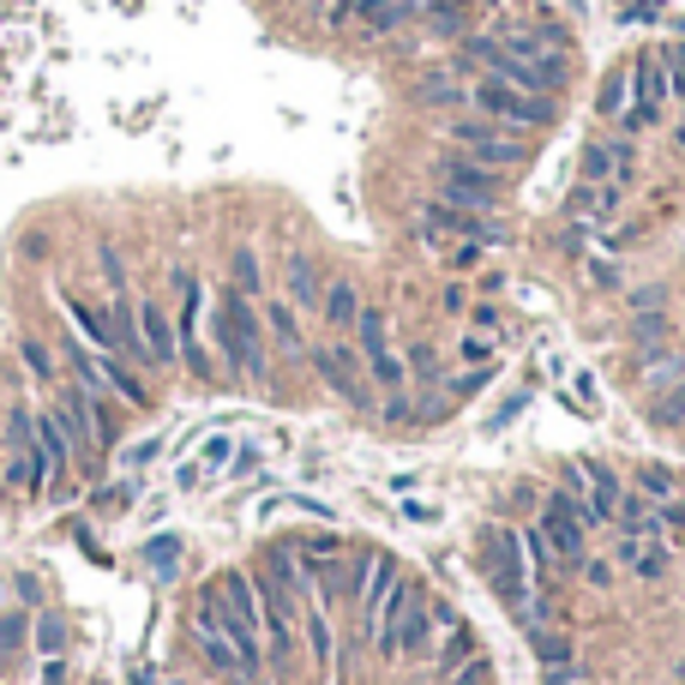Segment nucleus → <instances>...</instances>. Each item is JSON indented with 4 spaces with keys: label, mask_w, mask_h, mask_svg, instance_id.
Masks as SVG:
<instances>
[{
    "label": "nucleus",
    "mask_w": 685,
    "mask_h": 685,
    "mask_svg": "<svg viewBox=\"0 0 685 685\" xmlns=\"http://www.w3.org/2000/svg\"><path fill=\"white\" fill-rule=\"evenodd\" d=\"M211 331H217V350L229 361V373L265 379V331H259V313H253V301L241 289H223V307L211 319Z\"/></svg>",
    "instance_id": "obj_1"
},
{
    "label": "nucleus",
    "mask_w": 685,
    "mask_h": 685,
    "mask_svg": "<svg viewBox=\"0 0 685 685\" xmlns=\"http://www.w3.org/2000/svg\"><path fill=\"white\" fill-rule=\"evenodd\" d=\"M469 103L481 109L487 120H499V127L511 132H535V127H554V97L542 91H518V85H505V78H481L475 91H469Z\"/></svg>",
    "instance_id": "obj_2"
},
{
    "label": "nucleus",
    "mask_w": 685,
    "mask_h": 685,
    "mask_svg": "<svg viewBox=\"0 0 685 685\" xmlns=\"http://www.w3.org/2000/svg\"><path fill=\"white\" fill-rule=\"evenodd\" d=\"M589 523H601L589 505H578L571 493H547L542 535H547V547H554L559 566H583V559H589Z\"/></svg>",
    "instance_id": "obj_3"
},
{
    "label": "nucleus",
    "mask_w": 685,
    "mask_h": 685,
    "mask_svg": "<svg viewBox=\"0 0 685 685\" xmlns=\"http://www.w3.org/2000/svg\"><path fill=\"white\" fill-rule=\"evenodd\" d=\"M433 181H440V193L464 211H493V199H499V168L475 163V156H440V163H433Z\"/></svg>",
    "instance_id": "obj_4"
},
{
    "label": "nucleus",
    "mask_w": 685,
    "mask_h": 685,
    "mask_svg": "<svg viewBox=\"0 0 685 685\" xmlns=\"http://www.w3.org/2000/svg\"><path fill=\"white\" fill-rule=\"evenodd\" d=\"M452 144L464 156H475V163H487V168H511V163L530 156L523 132L499 127V120H452Z\"/></svg>",
    "instance_id": "obj_5"
},
{
    "label": "nucleus",
    "mask_w": 685,
    "mask_h": 685,
    "mask_svg": "<svg viewBox=\"0 0 685 685\" xmlns=\"http://www.w3.org/2000/svg\"><path fill=\"white\" fill-rule=\"evenodd\" d=\"M668 115V73H661L656 54H637L632 61V109L620 115V132H649Z\"/></svg>",
    "instance_id": "obj_6"
},
{
    "label": "nucleus",
    "mask_w": 685,
    "mask_h": 685,
    "mask_svg": "<svg viewBox=\"0 0 685 685\" xmlns=\"http://www.w3.org/2000/svg\"><path fill=\"white\" fill-rule=\"evenodd\" d=\"M487 566H493V583L511 608H530V547H523L518 530H493L487 535Z\"/></svg>",
    "instance_id": "obj_7"
},
{
    "label": "nucleus",
    "mask_w": 685,
    "mask_h": 685,
    "mask_svg": "<svg viewBox=\"0 0 685 685\" xmlns=\"http://www.w3.org/2000/svg\"><path fill=\"white\" fill-rule=\"evenodd\" d=\"M307 361L319 367V379L343 403H355V409H373V391H367V373H361V350H350V343H319V350H307Z\"/></svg>",
    "instance_id": "obj_8"
},
{
    "label": "nucleus",
    "mask_w": 685,
    "mask_h": 685,
    "mask_svg": "<svg viewBox=\"0 0 685 685\" xmlns=\"http://www.w3.org/2000/svg\"><path fill=\"white\" fill-rule=\"evenodd\" d=\"M355 343H361L367 379L385 385V391H403V361H397V350L385 343V313L379 307H361V319H355Z\"/></svg>",
    "instance_id": "obj_9"
},
{
    "label": "nucleus",
    "mask_w": 685,
    "mask_h": 685,
    "mask_svg": "<svg viewBox=\"0 0 685 685\" xmlns=\"http://www.w3.org/2000/svg\"><path fill=\"white\" fill-rule=\"evenodd\" d=\"M139 350H144V367H156V373H168V367L181 361V337H175V319H168L156 301H139Z\"/></svg>",
    "instance_id": "obj_10"
},
{
    "label": "nucleus",
    "mask_w": 685,
    "mask_h": 685,
    "mask_svg": "<svg viewBox=\"0 0 685 685\" xmlns=\"http://www.w3.org/2000/svg\"><path fill=\"white\" fill-rule=\"evenodd\" d=\"M421 223H427L433 234H464V241H475V246L505 241V229H499V223H487L481 211L452 205V199H433V205H421Z\"/></svg>",
    "instance_id": "obj_11"
},
{
    "label": "nucleus",
    "mask_w": 685,
    "mask_h": 685,
    "mask_svg": "<svg viewBox=\"0 0 685 685\" xmlns=\"http://www.w3.org/2000/svg\"><path fill=\"white\" fill-rule=\"evenodd\" d=\"M30 457L42 464L49 487H54V481H66V464H73V445H66V433H61V421H54V409H42V415H37V427H30Z\"/></svg>",
    "instance_id": "obj_12"
},
{
    "label": "nucleus",
    "mask_w": 685,
    "mask_h": 685,
    "mask_svg": "<svg viewBox=\"0 0 685 685\" xmlns=\"http://www.w3.org/2000/svg\"><path fill=\"white\" fill-rule=\"evenodd\" d=\"M583 181H632V144L625 139H595L583 151Z\"/></svg>",
    "instance_id": "obj_13"
},
{
    "label": "nucleus",
    "mask_w": 685,
    "mask_h": 685,
    "mask_svg": "<svg viewBox=\"0 0 685 685\" xmlns=\"http://www.w3.org/2000/svg\"><path fill=\"white\" fill-rule=\"evenodd\" d=\"M343 13L361 18V30H373V37H385V30H403L415 13H421V0H350ZM337 13V18H343Z\"/></svg>",
    "instance_id": "obj_14"
},
{
    "label": "nucleus",
    "mask_w": 685,
    "mask_h": 685,
    "mask_svg": "<svg viewBox=\"0 0 685 685\" xmlns=\"http://www.w3.org/2000/svg\"><path fill=\"white\" fill-rule=\"evenodd\" d=\"M66 313H73L78 337H85L97 355H115V319H109V301H66Z\"/></svg>",
    "instance_id": "obj_15"
},
{
    "label": "nucleus",
    "mask_w": 685,
    "mask_h": 685,
    "mask_svg": "<svg viewBox=\"0 0 685 685\" xmlns=\"http://www.w3.org/2000/svg\"><path fill=\"white\" fill-rule=\"evenodd\" d=\"M403 571H397V559H385V554H367V571H361V613H367V625L379 620V608H385V595H391V583H397Z\"/></svg>",
    "instance_id": "obj_16"
},
{
    "label": "nucleus",
    "mask_w": 685,
    "mask_h": 685,
    "mask_svg": "<svg viewBox=\"0 0 685 685\" xmlns=\"http://www.w3.org/2000/svg\"><path fill=\"white\" fill-rule=\"evenodd\" d=\"M283 289H289V307H307V313H319V295H325V283H319V271H313V259L307 253H289V265H283Z\"/></svg>",
    "instance_id": "obj_17"
},
{
    "label": "nucleus",
    "mask_w": 685,
    "mask_h": 685,
    "mask_svg": "<svg viewBox=\"0 0 685 685\" xmlns=\"http://www.w3.org/2000/svg\"><path fill=\"white\" fill-rule=\"evenodd\" d=\"M613 205H620V193H613L608 181H583L578 193L566 199V211H571L578 223H608V217H613Z\"/></svg>",
    "instance_id": "obj_18"
},
{
    "label": "nucleus",
    "mask_w": 685,
    "mask_h": 685,
    "mask_svg": "<svg viewBox=\"0 0 685 685\" xmlns=\"http://www.w3.org/2000/svg\"><path fill=\"white\" fill-rule=\"evenodd\" d=\"M427 632H433V608H427V595L415 589L409 608H403V625H397V656H415V649H427Z\"/></svg>",
    "instance_id": "obj_19"
},
{
    "label": "nucleus",
    "mask_w": 685,
    "mask_h": 685,
    "mask_svg": "<svg viewBox=\"0 0 685 685\" xmlns=\"http://www.w3.org/2000/svg\"><path fill=\"white\" fill-rule=\"evenodd\" d=\"M193 644H199V656H205V661H211V668H217V673H241V680H246L241 656H234V644H229V637L217 632V625H199V620H193Z\"/></svg>",
    "instance_id": "obj_20"
},
{
    "label": "nucleus",
    "mask_w": 685,
    "mask_h": 685,
    "mask_svg": "<svg viewBox=\"0 0 685 685\" xmlns=\"http://www.w3.org/2000/svg\"><path fill=\"white\" fill-rule=\"evenodd\" d=\"M583 475H589V511H595V518H601V523H608V518H620V499H625V493H620V481H613V469L608 464H583Z\"/></svg>",
    "instance_id": "obj_21"
},
{
    "label": "nucleus",
    "mask_w": 685,
    "mask_h": 685,
    "mask_svg": "<svg viewBox=\"0 0 685 685\" xmlns=\"http://www.w3.org/2000/svg\"><path fill=\"white\" fill-rule=\"evenodd\" d=\"M265 325H271V337H277L283 355H307V337H301V319H295L289 301H265Z\"/></svg>",
    "instance_id": "obj_22"
},
{
    "label": "nucleus",
    "mask_w": 685,
    "mask_h": 685,
    "mask_svg": "<svg viewBox=\"0 0 685 685\" xmlns=\"http://www.w3.org/2000/svg\"><path fill=\"white\" fill-rule=\"evenodd\" d=\"M637 379H644V391L656 397V391H668V385H680L685 379V355L680 350H656L644 367H637Z\"/></svg>",
    "instance_id": "obj_23"
},
{
    "label": "nucleus",
    "mask_w": 685,
    "mask_h": 685,
    "mask_svg": "<svg viewBox=\"0 0 685 685\" xmlns=\"http://www.w3.org/2000/svg\"><path fill=\"white\" fill-rule=\"evenodd\" d=\"M319 313L337 325V331H350V325L361 319V295H355V283H331V289L319 295Z\"/></svg>",
    "instance_id": "obj_24"
},
{
    "label": "nucleus",
    "mask_w": 685,
    "mask_h": 685,
    "mask_svg": "<svg viewBox=\"0 0 685 685\" xmlns=\"http://www.w3.org/2000/svg\"><path fill=\"white\" fill-rule=\"evenodd\" d=\"M595 109L608 120H620L625 109H632V66H620V73H608V85H601V97H595Z\"/></svg>",
    "instance_id": "obj_25"
},
{
    "label": "nucleus",
    "mask_w": 685,
    "mask_h": 685,
    "mask_svg": "<svg viewBox=\"0 0 685 685\" xmlns=\"http://www.w3.org/2000/svg\"><path fill=\"white\" fill-rule=\"evenodd\" d=\"M7 487L13 493H42L49 487V475H42V464L30 452H13V464H7Z\"/></svg>",
    "instance_id": "obj_26"
},
{
    "label": "nucleus",
    "mask_w": 685,
    "mask_h": 685,
    "mask_svg": "<svg viewBox=\"0 0 685 685\" xmlns=\"http://www.w3.org/2000/svg\"><path fill=\"white\" fill-rule=\"evenodd\" d=\"M415 97H421V103L427 109H457V103H464V85H457V78L452 73H433V78H427V85H421V91H415Z\"/></svg>",
    "instance_id": "obj_27"
},
{
    "label": "nucleus",
    "mask_w": 685,
    "mask_h": 685,
    "mask_svg": "<svg viewBox=\"0 0 685 685\" xmlns=\"http://www.w3.org/2000/svg\"><path fill=\"white\" fill-rule=\"evenodd\" d=\"M649 421H656V427H685V379H680V385H668V391H656Z\"/></svg>",
    "instance_id": "obj_28"
},
{
    "label": "nucleus",
    "mask_w": 685,
    "mask_h": 685,
    "mask_svg": "<svg viewBox=\"0 0 685 685\" xmlns=\"http://www.w3.org/2000/svg\"><path fill=\"white\" fill-rule=\"evenodd\" d=\"M457 361H464V367H493V355H499V343H493V337L487 331H469V337H457Z\"/></svg>",
    "instance_id": "obj_29"
},
{
    "label": "nucleus",
    "mask_w": 685,
    "mask_h": 685,
    "mask_svg": "<svg viewBox=\"0 0 685 685\" xmlns=\"http://www.w3.org/2000/svg\"><path fill=\"white\" fill-rule=\"evenodd\" d=\"M30 644H37L42 656H61V649H66V620H61V613H42V620H30Z\"/></svg>",
    "instance_id": "obj_30"
},
{
    "label": "nucleus",
    "mask_w": 685,
    "mask_h": 685,
    "mask_svg": "<svg viewBox=\"0 0 685 685\" xmlns=\"http://www.w3.org/2000/svg\"><path fill=\"white\" fill-rule=\"evenodd\" d=\"M668 313H637V325H632V337L644 343V355H656V350H668Z\"/></svg>",
    "instance_id": "obj_31"
},
{
    "label": "nucleus",
    "mask_w": 685,
    "mask_h": 685,
    "mask_svg": "<svg viewBox=\"0 0 685 685\" xmlns=\"http://www.w3.org/2000/svg\"><path fill=\"white\" fill-rule=\"evenodd\" d=\"M530 649L542 668H559V661H571V637L566 632H530Z\"/></svg>",
    "instance_id": "obj_32"
},
{
    "label": "nucleus",
    "mask_w": 685,
    "mask_h": 685,
    "mask_svg": "<svg viewBox=\"0 0 685 685\" xmlns=\"http://www.w3.org/2000/svg\"><path fill=\"white\" fill-rule=\"evenodd\" d=\"M25 637H30V613L25 608H0V656H13Z\"/></svg>",
    "instance_id": "obj_33"
},
{
    "label": "nucleus",
    "mask_w": 685,
    "mask_h": 685,
    "mask_svg": "<svg viewBox=\"0 0 685 685\" xmlns=\"http://www.w3.org/2000/svg\"><path fill=\"white\" fill-rule=\"evenodd\" d=\"M656 61H661V73H668V97H680L685 103V42H668Z\"/></svg>",
    "instance_id": "obj_34"
},
{
    "label": "nucleus",
    "mask_w": 685,
    "mask_h": 685,
    "mask_svg": "<svg viewBox=\"0 0 685 685\" xmlns=\"http://www.w3.org/2000/svg\"><path fill=\"white\" fill-rule=\"evenodd\" d=\"M175 559H181V542H175V535H156V542H144V566H151V571L175 578Z\"/></svg>",
    "instance_id": "obj_35"
},
{
    "label": "nucleus",
    "mask_w": 685,
    "mask_h": 685,
    "mask_svg": "<svg viewBox=\"0 0 685 685\" xmlns=\"http://www.w3.org/2000/svg\"><path fill=\"white\" fill-rule=\"evenodd\" d=\"M469 656H475V637H469L464 625H457V632H452V644H445V656H440V673H445V680H452V673L464 668Z\"/></svg>",
    "instance_id": "obj_36"
},
{
    "label": "nucleus",
    "mask_w": 685,
    "mask_h": 685,
    "mask_svg": "<svg viewBox=\"0 0 685 685\" xmlns=\"http://www.w3.org/2000/svg\"><path fill=\"white\" fill-rule=\"evenodd\" d=\"M229 289H241L246 301L259 295V259H253L246 246H241V253H234V283H229Z\"/></svg>",
    "instance_id": "obj_37"
},
{
    "label": "nucleus",
    "mask_w": 685,
    "mask_h": 685,
    "mask_svg": "<svg viewBox=\"0 0 685 685\" xmlns=\"http://www.w3.org/2000/svg\"><path fill=\"white\" fill-rule=\"evenodd\" d=\"M307 637H313V656L331 661V620H325V608H307Z\"/></svg>",
    "instance_id": "obj_38"
},
{
    "label": "nucleus",
    "mask_w": 685,
    "mask_h": 685,
    "mask_svg": "<svg viewBox=\"0 0 685 685\" xmlns=\"http://www.w3.org/2000/svg\"><path fill=\"white\" fill-rule=\"evenodd\" d=\"M25 367H30V373H42L49 385H61V367H54L49 343H25Z\"/></svg>",
    "instance_id": "obj_39"
},
{
    "label": "nucleus",
    "mask_w": 685,
    "mask_h": 685,
    "mask_svg": "<svg viewBox=\"0 0 685 685\" xmlns=\"http://www.w3.org/2000/svg\"><path fill=\"white\" fill-rule=\"evenodd\" d=\"M30 427H37V415L13 409V421H7V452H30Z\"/></svg>",
    "instance_id": "obj_40"
},
{
    "label": "nucleus",
    "mask_w": 685,
    "mask_h": 685,
    "mask_svg": "<svg viewBox=\"0 0 685 685\" xmlns=\"http://www.w3.org/2000/svg\"><path fill=\"white\" fill-rule=\"evenodd\" d=\"M637 487H644L649 499H668V493H673V475L661 464H644V469H637Z\"/></svg>",
    "instance_id": "obj_41"
},
{
    "label": "nucleus",
    "mask_w": 685,
    "mask_h": 685,
    "mask_svg": "<svg viewBox=\"0 0 685 685\" xmlns=\"http://www.w3.org/2000/svg\"><path fill=\"white\" fill-rule=\"evenodd\" d=\"M656 518H661V530L673 535V547H685V499H661Z\"/></svg>",
    "instance_id": "obj_42"
},
{
    "label": "nucleus",
    "mask_w": 685,
    "mask_h": 685,
    "mask_svg": "<svg viewBox=\"0 0 685 685\" xmlns=\"http://www.w3.org/2000/svg\"><path fill=\"white\" fill-rule=\"evenodd\" d=\"M301 554H307V559H337V554H343V535H301Z\"/></svg>",
    "instance_id": "obj_43"
},
{
    "label": "nucleus",
    "mask_w": 685,
    "mask_h": 685,
    "mask_svg": "<svg viewBox=\"0 0 685 685\" xmlns=\"http://www.w3.org/2000/svg\"><path fill=\"white\" fill-rule=\"evenodd\" d=\"M409 373L415 379H433V373H440V350H433V343H415V350H409Z\"/></svg>",
    "instance_id": "obj_44"
},
{
    "label": "nucleus",
    "mask_w": 685,
    "mask_h": 685,
    "mask_svg": "<svg viewBox=\"0 0 685 685\" xmlns=\"http://www.w3.org/2000/svg\"><path fill=\"white\" fill-rule=\"evenodd\" d=\"M103 277H109V289H115V295H127V265H120L115 246H103Z\"/></svg>",
    "instance_id": "obj_45"
},
{
    "label": "nucleus",
    "mask_w": 685,
    "mask_h": 685,
    "mask_svg": "<svg viewBox=\"0 0 685 685\" xmlns=\"http://www.w3.org/2000/svg\"><path fill=\"white\" fill-rule=\"evenodd\" d=\"M661 301H668V289H661V283L632 289V313H661Z\"/></svg>",
    "instance_id": "obj_46"
},
{
    "label": "nucleus",
    "mask_w": 685,
    "mask_h": 685,
    "mask_svg": "<svg viewBox=\"0 0 685 685\" xmlns=\"http://www.w3.org/2000/svg\"><path fill=\"white\" fill-rule=\"evenodd\" d=\"M542 685H595V680H589L583 668H571V661H559V668H547Z\"/></svg>",
    "instance_id": "obj_47"
},
{
    "label": "nucleus",
    "mask_w": 685,
    "mask_h": 685,
    "mask_svg": "<svg viewBox=\"0 0 685 685\" xmlns=\"http://www.w3.org/2000/svg\"><path fill=\"white\" fill-rule=\"evenodd\" d=\"M452 685H487V661H481V656H469L464 668H457V680H452Z\"/></svg>",
    "instance_id": "obj_48"
},
{
    "label": "nucleus",
    "mask_w": 685,
    "mask_h": 685,
    "mask_svg": "<svg viewBox=\"0 0 685 685\" xmlns=\"http://www.w3.org/2000/svg\"><path fill=\"white\" fill-rule=\"evenodd\" d=\"M229 452H234V440H205V469H217V464H229Z\"/></svg>",
    "instance_id": "obj_49"
},
{
    "label": "nucleus",
    "mask_w": 685,
    "mask_h": 685,
    "mask_svg": "<svg viewBox=\"0 0 685 685\" xmlns=\"http://www.w3.org/2000/svg\"><path fill=\"white\" fill-rule=\"evenodd\" d=\"M583 578H589V583H595V589H608V583H613V571H608V566H601V559H583Z\"/></svg>",
    "instance_id": "obj_50"
},
{
    "label": "nucleus",
    "mask_w": 685,
    "mask_h": 685,
    "mask_svg": "<svg viewBox=\"0 0 685 685\" xmlns=\"http://www.w3.org/2000/svg\"><path fill=\"white\" fill-rule=\"evenodd\" d=\"M452 265H457V271H469V265H481V246H475V241H469V246H457V253H452Z\"/></svg>",
    "instance_id": "obj_51"
},
{
    "label": "nucleus",
    "mask_w": 685,
    "mask_h": 685,
    "mask_svg": "<svg viewBox=\"0 0 685 685\" xmlns=\"http://www.w3.org/2000/svg\"><path fill=\"white\" fill-rule=\"evenodd\" d=\"M379 415H385V421H409L415 409H409V397H391V403H385V409H379Z\"/></svg>",
    "instance_id": "obj_52"
},
{
    "label": "nucleus",
    "mask_w": 685,
    "mask_h": 685,
    "mask_svg": "<svg viewBox=\"0 0 685 685\" xmlns=\"http://www.w3.org/2000/svg\"><path fill=\"white\" fill-rule=\"evenodd\" d=\"M475 331H499V307H475Z\"/></svg>",
    "instance_id": "obj_53"
},
{
    "label": "nucleus",
    "mask_w": 685,
    "mask_h": 685,
    "mask_svg": "<svg viewBox=\"0 0 685 685\" xmlns=\"http://www.w3.org/2000/svg\"><path fill=\"white\" fill-rule=\"evenodd\" d=\"M223 685H253V680H241V673H229V680H223Z\"/></svg>",
    "instance_id": "obj_54"
},
{
    "label": "nucleus",
    "mask_w": 685,
    "mask_h": 685,
    "mask_svg": "<svg viewBox=\"0 0 685 685\" xmlns=\"http://www.w3.org/2000/svg\"><path fill=\"white\" fill-rule=\"evenodd\" d=\"M680 144H685V120H680Z\"/></svg>",
    "instance_id": "obj_55"
},
{
    "label": "nucleus",
    "mask_w": 685,
    "mask_h": 685,
    "mask_svg": "<svg viewBox=\"0 0 685 685\" xmlns=\"http://www.w3.org/2000/svg\"><path fill=\"white\" fill-rule=\"evenodd\" d=\"M0 608H7V589H0Z\"/></svg>",
    "instance_id": "obj_56"
},
{
    "label": "nucleus",
    "mask_w": 685,
    "mask_h": 685,
    "mask_svg": "<svg viewBox=\"0 0 685 685\" xmlns=\"http://www.w3.org/2000/svg\"><path fill=\"white\" fill-rule=\"evenodd\" d=\"M0 668H7V656H0Z\"/></svg>",
    "instance_id": "obj_57"
}]
</instances>
